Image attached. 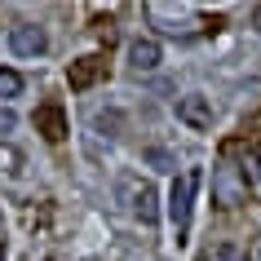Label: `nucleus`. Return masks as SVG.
<instances>
[{
	"mask_svg": "<svg viewBox=\"0 0 261 261\" xmlns=\"http://www.w3.org/2000/svg\"><path fill=\"white\" fill-rule=\"evenodd\" d=\"M199 191V168H186L181 177H173V191H168V217L177 226V234H186L191 226V199Z\"/></svg>",
	"mask_w": 261,
	"mask_h": 261,
	"instance_id": "obj_1",
	"label": "nucleus"
},
{
	"mask_svg": "<svg viewBox=\"0 0 261 261\" xmlns=\"http://www.w3.org/2000/svg\"><path fill=\"white\" fill-rule=\"evenodd\" d=\"M115 195H120V204L128 208V213H138L142 221H155V186H151V181L124 173V177L115 181Z\"/></svg>",
	"mask_w": 261,
	"mask_h": 261,
	"instance_id": "obj_2",
	"label": "nucleus"
},
{
	"mask_svg": "<svg viewBox=\"0 0 261 261\" xmlns=\"http://www.w3.org/2000/svg\"><path fill=\"white\" fill-rule=\"evenodd\" d=\"M213 199H217L221 208H234L248 199V177L244 168H230V164H217L213 168Z\"/></svg>",
	"mask_w": 261,
	"mask_h": 261,
	"instance_id": "obj_3",
	"label": "nucleus"
},
{
	"mask_svg": "<svg viewBox=\"0 0 261 261\" xmlns=\"http://www.w3.org/2000/svg\"><path fill=\"white\" fill-rule=\"evenodd\" d=\"M102 75H107V58H102V54H84V58H75V62L67 67V84L75 89V93L93 89Z\"/></svg>",
	"mask_w": 261,
	"mask_h": 261,
	"instance_id": "obj_4",
	"label": "nucleus"
},
{
	"mask_svg": "<svg viewBox=\"0 0 261 261\" xmlns=\"http://www.w3.org/2000/svg\"><path fill=\"white\" fill-rule=\"evenodd\" d=\"M177 120L186 124V128H195V133H208V128H213V102L199 97V93H186L177 102Z\"/></svg>",
	"mask_w": 261,
	"mask_h": 261,
	"instance_id": "obj_5",
	"label": "nucleus"
},
{
	"mask_svg": "<svg viewBox=\"0 0 261 261\" xmlns=\"http://www.w3.org/2000/svg\"><path fill=\"white\" fill-rule=\"evenodd\" d=\"M9 49H14L18 58H36L49 49V36H44V27H31V22H22V27L9 31Z\"/></svg>",
	"mask_w": 261,
	"mask_h": 261,
	"instance_id": "obj_6",
	"label": "nucleus"
},
{
	"mask_svg": "<svg viewBox=\"0 0 261 261\" xmlns=\"http://www.w3.org/2000/svg\"><path fill=\"white\" fill-rule=\"evenodd\" d=\"M36 133H40L44 142H62L67 138V111L58 107V102H44V107L36 111Z\"/></svg>",
	"mask_w": 261,
	"mask_h": 261,
	"instance_id": "obj_7",
	"label": "nucleus"
},
{
	"mask_svg": "<svg viewBox=\"0 0 261 261\" xmlns=\"http://www.w3.org/2000/svg\"><path fill=\"white\" fill-rule=\"evenodd\" d=\"M160 40H133V49H128V62H133V71H155L160 67Z\"/></svg>",
	"mask_w": 261,
	"mask_h": 261,
	"instance_id": "obj_8",
	"label": "nucleus"
},
{
	"mask_svg": "<svg viewBox=\"0 0 261 261\" xmlns=\"http://www.w3.org/2000/svg\"><path fill=\"white\" fill-rule=\"evenodd\" d=\"M22 93V75H18L14 67H0V97L9 102V97H18Z\"/></svg>",
	"mask_w": 261,
	"mask_h": 261,
	"instance_id": "obj_9",
	"label": "nucleus"
},
{
	"mask_svg": "<svg viewBox=\"0 0 261 261\" xmlns=\"http://www.w3.org/2000/svg\"><path fill=\"white\" fill-rule=\"evenodd\" d=\"M93 124H97V133H102V138H120V124H124V120H120V111H102Z\"/></svg>",
	"mask_w": 261,
	"mask_h": 261,
	"instance_id": "obj_10",
	"label": "nucleus"
},
{
	"mask_svg": "<svg viewBox=\"0 0 261 261\" xmlns=\"http://www.w3.org/2000/svg\"><path fill=\"white\" fill-rule=\"evenodd\" d=\"M204 261H239V244H230V239H221V244L208 248Z\"/></svg>",
	"mask_w": 261,
	"mask_h": 261,
	"instance_id": "obj_11",
	"label": "nucleus"
},
{
	"mask_svg": "<svg viewBox=\"0 0 261 261\" xmlns=\"http://www.w3.org/2000/svg\"><path fill=\"white\" fill-rule=\"evenodd\" d=\"M146 160H151L155 168H173V155H168V151H160V146H146Z\"/></svg>",
	"mask_w": 261,
	"mask_h": 261,
	"instance_id": "obj_12",
	"label": "nucleus"
},
{
	"mask_svg": "<svg viewBox=\"0 0 261 261\" xmlns=\"http://www.w3.org/2000/svg\"><path fill=\"white\" fill-rule=\"evenodd\" d=\"M14 128H18V115H14L9 107H0V138H9Z\"/></svg>",
	"mask_w": 261,
	"mask_h": 261,
	"instance_id": "obj_13",
	"label": "nucleus"
},
{
	"mask_svg": "<svg viewBox=\"0 0 261 261\" xmlns=\"http://www.w3.org/2000/svg\"><path fill=\"white\" fill-rule=\"evenodd\" d=\"M0 164H9V168H14V164H18V155H14V151H0Z\"/></svg>",
	"mask_w": 261,
	"mask_h": 261,
	"instance_id": "obj_14",
	"label": "nucleus"
},
{
	"mask_svg": "<svg viewBox=\"0 0 261 261\" xmlns=\"http://www.w3.org/2000/svg\"><path fill=\"white\" fill-rule=\"evenodd\" d=\"M0 261H5V248H0Z\"/></svg>",
	"mask_w": 261,
	"mask_h": 261,
	"instance_id": "obj_15",
	"label": "nucleus"
}]
</instances>
